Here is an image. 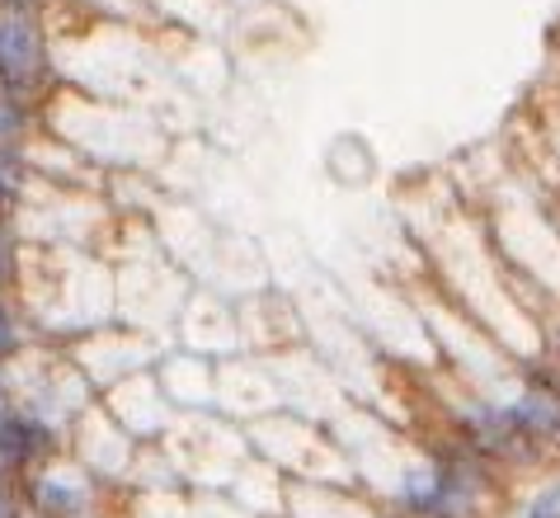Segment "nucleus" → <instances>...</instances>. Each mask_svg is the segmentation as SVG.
I'll list each match as a JSON object with an SVG mask.
<instances>
[{
	"label": "nucleus",
	"instance_id": "12",
	"mask_svg": "<svg viewBox=\"0 0 560 518\" xmlns=\"http://www.w3.org/2000/svg\"><path fill=\"white\" fill-rule=\"evenodd\" d=\"M0 10H34V14H43V0H0Z\"/></svg>",
	"mask_w": 560,
	"mask_h": 518
},
{
	"label": "nucleus",
	"instance_id": "3",
	"mask_svg": "<svg viewBox=\"0 0 560 518\" xmlns=\"http://www.w3.org/2000/svg\"><path fill=\"white\" fill-rule=\"evenodd\" d=\"M24 509L38 518H75L85 509V491L75 481H57L48 471H28L24 476Z\"/></svg>",
	"mask_w": 560,
	"mask_h": 518
},
{
	"label": "nucleus",
	"instance_id": "4",
	"mask_svg": "<svg viewBox=\"0 0 560 518\" xmlns=\"http://www.w3.org/2000/svg\"><path fill=\"white\" fill-rule=\"evenodd\" d=\"M509 424H513V434L518 438H560V396L551 391H533L527 401L518 405H509Z\"/></svg>",
	"mask_w": 560,
	"mask_h": 518
},
{
	"label": "nucleus",
	"instance_id": "9",
	"mask_svg": "<svg viewBox=\"0 0 560 518\" xmlns=\"http://www.w3.org/2000/svg\"><path fill=\"white\" fill-rule=\"evenodd\" d=\"M20 264H24L20 227H14V217L0 212V292H14V283H20Z\"/></svg>",
	"mask_w": 560,
	"mask_h": 518
},
{
	"label": "nucleus",
	"instance_id": "11",
	"mask_svg": "<svg viewBox=\"0 0 560 518\" xmlns=\"http://www.w3.org/2000/svg\"><path fill=\"white\" fill-rule=\"evenodd\" d=\"M523 518H560V485H551V491H541L533 505H527Z\"/></svg>",
	"mask_w": 560,
	"mask_h": 518
},
{
	"label": "nucleus",
	"instance_id": "7",
	"mask_svg": "<svg viewBox=\"0 0 560 518\" xmlns=\"http://www.w3.org/2000/svg\"><path fill=\"white\" fill-rule=\"evenodd\" d=\"M466 434H471V444L476 448H486V452H504V448H513V424H509V415L504 411H490V405H480V411L466 419Z\"/></svg>",
	"mask_w": 560,
	"mask_h": 518
},
{
	"label": "nucleus",
	"instance_id": "1",
	"mask_svg": "<svg viewBox=\"0 0 560 518\" xmlns=\"http://www.w3.org/2000/svg\"><path fill=\"white\" fill-rule=\"evenodd\" d=\"M52 81L48 28L34 10H0V90L38 104Z\"/></svg>",
	"mask_w": 560,
	"mask_h": 518
},
{
	"label": "nucleus",
	"instance_id": "2",
	"mask_svg": "<svg viewBox=\"0 0 560 518\" xmlns=\"http://www.w3.org/2000/svg\"><path fill=\"white\" fill-rule=\"evenodd\" d=\"M476 495V471L471 467H439L433 476H419L415 485H406V505L419 509V514H439V518H457L466 514Z\"/></svg>",
	"mask_w": 560,
	"mask_h": 518
},
{
	"label": "nucleus",
	"instance_id": "6",
	"mask_svg": "<svg viewBox=\"0 0 560 518\" xmlns=\"http://www.w3.org/2000/svg\"><path fill=\"white\" fill-rule=\"evenodd\" d=\"M34 133H38V104H28V100H20V94L0 90V147L28 151Z\"/></svg>",
	"mask_w": 560,
	"mask_h": 518
},
{
	"label": "nucleus",
	"instance_id": "5",
	"mask_svg": "<svg viewBox=\"0 0 560 518\" xmlns=\"http://www.w3.org/2000/svg\"><path fill=\"white\" fill-rule=\"evenodd\" d=\"M28 188H34V161L20 147H0V212L20 217V208L28 203Z\"/></svg>",
	"mask_w": 560,
	"mask_h": 518
},
{
	"label": "nucleus",
	"instance_id": "8",
	"mask_svg": "<svg viewBox=\"0 0 560 518\" xmlns=\"http://www.w3.org/2000/svg\"><path fill=\"white\" fill-rule=\"evenodd\" d=\"M24 316H20V307H14V292H0V368H10L14 358L24 354Z\"/></svg>",
	"mask_w": 560,
	"mask_h": 518
},
{
	"label": "nucleus",
	"instance_id": "10",
	"mask_svg": "<svg viewBox=\"0 0 560 518\" xmlns=\"http://www.w3.org/2000/svg\"><path fill=\"white\" fill-rule=\"evenodd\" d=\"M0 518H28L24 495H20V485L14 481H0Z\"/></svg>",
	"mask_w": 560,
	"mask_h": 518
}]
</instances>
